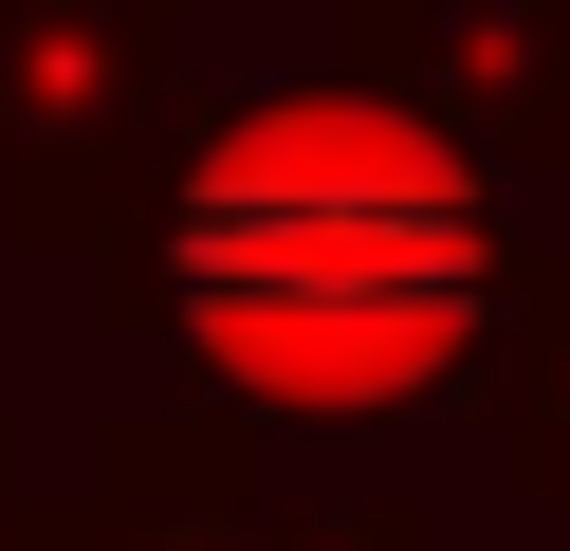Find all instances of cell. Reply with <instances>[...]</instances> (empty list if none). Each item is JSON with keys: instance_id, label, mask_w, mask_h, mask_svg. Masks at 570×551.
Returning <instances> with one entry per match:
<instances>
[{"instance_id": "cell-4", "label": "cell", "mask_w": 570, "mask_h": 551, "mask_svg": "<svg viewBox=\"0 0 570 551\" xmlns=\"http://www.w3.org/2000/svg\"><path fill=\"white\" fill-rule=\"evenodd\" d=\"M479 423L515 496H570V257H515V294L479 331Z\"/></svg>"}, {"instance_id": "cell-5", "label": "cell", "mask_w": 570, "mask_h": 551, "mask_svg": "<svg viewBox=\"0 0 570 551\" xmlns=\"http://www.w3.org/2000/svg\"><path fill=\"white\" fill-rule=\"evenodd\" d=\"M258 551H442L405 496H313V514H258Z\"/></svg>"}, {"instance_id": "cell-6", "label": "cell", "mask_w": 570, "mask_h": 551, "mask_svg": "<svg viewBox=\"0 0 570 551\" xmlns=\"http://www.w3.org/2000/svg\"><path fill=\"white\" fill-rule=\"evenodd\" d=\"M552 166H570V37H552Z\"/></svg>"}, {"instance_id": "cell-1", "label": "cell", "mask_w": 570, "mask_h": 551, "mask_svg": "<svg viewBox=\"0 0 570 551\" xmlns=\"http://www.w3.org/2000/svg\"><path fill=\"white\" fill-rule=\"evenodd\" d=\"M497 294V166H460L368 73H222L166 110L92 313L166 331L222 423H368L479 367Z\"/></svg>"}, {"instance_id": "cell-3", "label": "cell", "mask_w": 570, "mask_h": 551, "mask_svg": "<svg viewBox=\"0 0 570 551\" xmlns=\"http://www.w3.org/2000/svg\"><path fill=\"white\" fill-rule=\"evenodd\" d=\"M92 533H258V423H222V404H148V423H111V460H92Z\"/></svg>"}, {"instance_id": "cell-7", "label": "cell", "mask_w": 570, "mask_h": 551, "mask_svg": "<svg viewBox=\"0 0 570 551\" xmlns=\"http://www.w3.org/2000/svg\"><path fill=\"white\" fill-rule=\"evenodd\" d=\"M0 551H56V514H0Z\"/></svg>"}, {"instance_id": "cell-2", "label": "cell", "mask_w": 570, "mask_h": 551, "mask_svg": "<svg viewBox=\"0 0 570 551\" xmlns=\"http://www.w3.org/2000/svg\"><path fill=\"white\" fill-rule=\"evenodd\" d=\"M203 92V56L166 19H0V184L19 239H111L148 203L166 110Z\"/></svg>"}]
</instances>
